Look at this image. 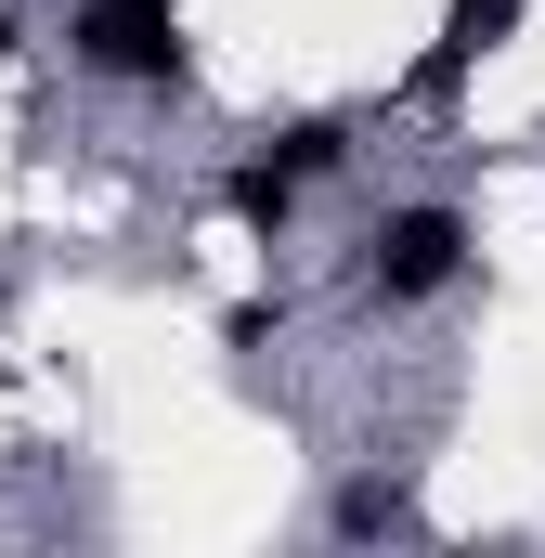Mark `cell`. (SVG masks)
I'll list each match as a JSON object with an SVG mask.
<instances>
[{
  "mask_svg": "<svg viewBox=\"0 0 545 558\" xmlns=\"http://www.w3.org/2000/svg\"><path fill=\"white\" fill-rule=\"evenodd\" d=\"M261 156L286 169V182H338V169H351V118H286Z\"/></svg>",
  "mask_w": 545,
  "mask_h": 558,
  "instance_id": "5b68a950",
  "label": "cell"
},
{
  "mask_svg": "<svg viewBox=\"0 0 545 558\" xmlns=\"http://www.w3.org/2000/svg\"><path fill=\"white\" fill-rule=\"evenodd\" d=\"M520 26H533V0H441V39H428V65H415L403 92L415 105H455V78H468L481 52H507Z\"/></svg>",
  "mask_w": 545,
  "mask_h": 558,
  "instance_id": "3957f363",
  "label": "cell"
},
{
  "mask_svg": "<svg viewBox=\"0 0 545 558\" xmlns=\"http://www.w3.org/2000/svg\"><path fill=\"white\" fill-rule=\"evenodd\" d=\"M272 325H286V299H234V312H221V338H234V351H261Z\"/></svg>",
  "mask_w": 545,
  "mask_h": 558,
  "instance_id": "52a82bcc",
  "label": "cell"
},
{
  "mask_svg": "<svg viewBox=\"0 0 545 558\" xmlns=\"http://www.w3.org/2000/svg\"><path fill=\"white\" fill-rule=\"evenodd\" d=\"M299 195H312V182H286V169H272V156H234V169H221V208H234V221H247V234H286V221H299Z\"/></svg>",
  "mask_w": 545,
  "mask_h": 558,
  "instance_id": "277c9868",
  "label": "cell"
},
{
  "mask_svg": "<svg viewBox=\"0 0 545 558\" xmlns=\"http://www.w3.org/2000/svg\"><path fill=\"white\" fill-rule=\"evenodd\" d=\"M65 52L92 78H118V92H182L195 78L182 65V0H78L65 13Z\"/></svg>",
  "mask_w": 545,
  "mask_h": 558,
  "instance_id": "7a4b0ae2",
  "label": "cell"
},
{
  "mask_svg": "<svg viewBox=\"0 0 545 558\" xmlns=\"http://www.w3.org/2000/svg\"><path fill=\"white\" fill-rule=\"evenodd\" d=\"M468 208H441V195H415V208H390L377 234H364V260H351V299L364 312H415V299H441V286L468 274Z\"/></svg>",
  "mask_w": 545,
  "mask_h": 558,
  "instance_id": "6da1fadb",
  "label": "cell"
},
{
  "mask_svg": "<svg viewBox=\"0 0 545 558\" xmlns=\"http://www.w3.org/2000/svg\"><path fill=\"white\" fill-rule=\"evenodd\" d=\"M325 520H338V533H403V520H415V494H403V481H351Z\"/></svg>",
  "mask_w": 545,
  "mask_h": 558,
  "instance_id": "8992f818",
  "label": "cell"
},
{
  "mask_svg": "<svg viewBox=\"0 0 545 558\" xmlns=\"http://www.w3.org/2000/svg\"><path fill=\"white\" fill-rule=\"evenodd\" d=\"M13 52H26V26H13V0H0V78H13Z\"/></svg>",
  "mask_w": 545,
  "mask_h": 558,
  "instance_id": "ba28073f",
  "label": "cell"
}]
</instances>
